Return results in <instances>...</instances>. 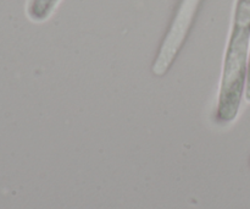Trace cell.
<instances>
[{
    "mask_svg": "<svg viewBox=\"0 0 250 209\" xmlns=\"http://www.w3.org/2000/svg\"><path fill=\"white\" fill-rule=\"evenodd\" d=\"M249 36L250 0H238L233 31L225 58L216 109V120L222 124L232 121L238 113L247 72Z\"/></svg>",
    "mask_w": 250,
    "mask_h": 209,
    "instance_id": "obj_1",
    "label": "cell"
}]
</instances>
